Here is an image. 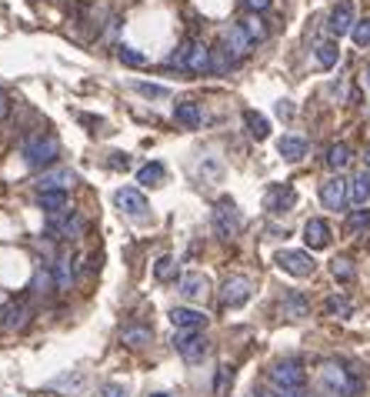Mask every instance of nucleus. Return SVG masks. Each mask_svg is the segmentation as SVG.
Here are the masks:
<instances>
[{
  "label": "nucleus",
  "mask_w": 370,
  "mask_h": 397,
  "mask_svg": "<svg viewBox=\"0 0 370 397\" xmlns=\"http://www.w3.org/2000/svg\"><path fill=\"white\" fill-rule=\"evenodd\" d=\"M174 347L177 354L184 357V361H204L210 351V341L204 337V334H197V331H180L174 337Z\"/></svg>",
  "instance_id": "obj_7"
},
{
  "label": "nucleus",
  "mask_w": 370,
  "mask_h": 397,
  "mask_svg": "<svg viewBox=\"0 0 370 397\" xmlns=\"http://www.w3.org/2000/svg\"><path fill=\"white\" fill-rule=\"evenodd\" d=\"M97 397H127V387H120V384H104L97 391Z\"/></svg>",
  "instance_id": "obj_41"
},
{
  "label": "nucleus",
  "mask_w": 370,
  "mask_h": 397,
  "mask_svg": "<svg viewBox=\"0 0 370 397\" xmlns=\"http://www.w3.org/2000/svg\"><path fill=\"white\" fill-rule=\"evenodd\" d=\"M244 124H247V131H251L254 141H263V137L271 134V121L257 111H244Z\"/></svg>",
  "instance_id": "obj_25"
},
{
  "label": "nucleus",
  "mask_w": 370,
  "mask_h": 397,
  "mask_svg": "<svg viewBox=\"0 0 370 397\" xmlns=\"http://www.w3.org/2000/svg\"><path fill=\"white\" fill-rule=\"evenodd\" d=\"M74 180H77L74 170L57 167V170H47V174L40 177V190H67V187H74Z\"/></svg>",
  "instance_id": "obj_19"
},
{
  "label": "nucleus",
  "mask_w": 370,
  "mask_h": 397,
  "mask_svg": "<svg viewBox=\"0 0 370 397\" xmlns=\"http://www.w3.org/2000/svg\"><path fill=\"white\" fill-rule=\"evenodd\" d=\"M234 64H237V60H234V57H230L227 50H224V47L210 50V70H214V74H227V70H230Z\"/></svg>",
  "instance_id": "obj_34"
},
{
  "label": "nucleus",
  "mask_w": 370,
  "mask_h": 397,
  "mask_svg": "<svg viewBox=\"0 0 370 397\" xmlns=\"http://www.w3.org/2000/svg\"><path fill=\"white\" fill-rule=\"evenodd\" d=\"M163 177H167L163 164H160V161H151V164H143L141 170H137V184H147V187H153V184H160Z\"/></svg>",
  "instance_id": "obj_28"
},
{
  "label": "nucleus",
  "mask_w": 370,
  "mask_h": 397,
  "mask_svg": "<svg viewBox=\"0 0 370 397\" xmlns=\"http://www.w3.org/2000/svg\"><path fill=\"white\" fill-rule=\"evenodd\" d=\"M37 204H40V210H47V214H64L67 190H40V194H37Z\"/></svg>",
  "instance_id": "obj_22"
},
{
  "label": "nucleus",
  "mask_w": 370,
  "mask_h": 397,
  "mask_svg": "<svg viewBox=\"0 0 370 397\" xmlns=\"http://www.w3.org/2000/svg\"><path fill=\"white\" fill-rule=\"evenodd\" d=\"M277 397H310L304 387H290V391H277Z\"/></svg>",
  "instance_id": "obj_44"
},
{
  "label": "nucleus",
  "mask_w": 370,
  "mask_h": 397,
  "mask_svg": "<svg viewBox=\"0 0 370 397\" xmlns=\"http://www.w3.org/2000/svg\"><path fill=\"white\" fill-rule=\"evenodd\" d=\"M330 274L337 277L340 284H347V281H354V264H350L347 257H337V261L330 264Z\"/></svg>",
  "instance_id": "obj_36"
},
{
  "label": "nucleus",
  "mask_w": 370,
  "mask_h": 397,
  "mask_svg": "<svg viewBox=\"0 0 370 397\" xmlns=\"http://www.w3.org/2000/svg\"><path fill=\"white\" fill-rule=\"evenodd\" d=\"M54 281H57V290H70V284H74V267H70L67 257L54 264Z\"/></svg>",
  "instance_id": "obj_30"
},
{
  "label": "nucleus",
  "mask_w": 370,
  "mask_h": 397,
  "mask_svg": "<svg viewBox=\"0 0 370 397\" xmlns=\"http://www.w3.org/2000/svg\"><path fill=\"white\" fill-rule=\"evenodd\" d=\"M174 121L180 127H200V104H194V100L174 104Z\"/></svg>",
  "instance_id": "obj_21"
},
{
  "label": "nucleus",
  "mask_w": 370,
  "mask_h": 397,
  "mask_svg": "<svg viewBox=\"0 0 370 397\" xmlns=\"http://www.w3.org/2000/svg\"><path fill=\"white\" fill-rule=\"evenodd\" d=\"M254 294V284L247 277H227L224 287H220V304L224 308H244Z\"/></svg>",
  "instance_id": "obj_8"
},
{
  "label": "nucleus",
  "mask_w": 370,
  "mask_h": 397,
  "mask_svg": "<svg viewBox=\"0 0 370 397\" xmlns=\"http://www.w3.org/2000/svg\"><path fill=\"white\" fill-rule=\"evenodd\" d=\"M11 114V100H7V94L0 90V117H7Z\"/></svg>",
  "instance_id": "obj_45"
},
{
  "label": "nucleus",
  "mask_w": 370,
  "mask_h": 397,
  "mask_svg": "<svg viewBox=\"0 0 370 397\" xmlns=\"http://www.w3.org/2000/svg\"><path fill=\"white\" fill-rule=\"evenodd\" d=\"M263 204H267V210H271V214H287V210L297 204V190L290 187V184H271V190H267Z\"/></svg>",
  "instance_id": "obj_14"
},
{
  "label": "nucleus",
  "mask_w": 370,
  "mask_h": 397,
  "mask_svg": "<svg viewBox=\"0 0 370 397\" xmlns=\"http://www.w3.org/2000/svg\"><path fill=\"white\" fill-rule=\"evenodd\" d=\"M370 231V210H354L347 217V234H360Z\"/></svg>",
  "instance_id": "obj_35"
},
{
  "label": "nucleus",
  "mask_w": 370,
  "mask_h": 397,
  "mask_svg": "<svg viewBox=\"0 0 370 397\" xmlns=\"http://www.w3.org/2000/svg\"><path fill=\"white\" fill-rule=\"evenodd\" d=\"M84 381H87L84 374H74V377H60V381H54L50 387H57V391H80V387H84Z\"/></svg>",
  "instance_id": "obj_40"
},
{
  "label": "nucleus",
  "mask_w": 370,
  "mask_h": 397,
  "mask_svg": "<svg viewBox=\"0 0 370 397\" xmlns=\"http://www.w3.org/2000/svg\"><path fill=\"white\" fill-rule=\"evenodd\" d=\"M340 60V50L334 40H324V44H317V64L320 67H334Z\"/></svg>",
  "instance_id": "obj_32"
},
{
  "label": "nucleus",
  "mask_w": 370,
  "mask_h": 397,
  "mask_svg": "<svg viewBox=\"0 0 370 397\" xmlns=\"http://www.w3.org/2000/svg\"><path fill=\"white\" fill-rule=\"evenodd\" d=\"M364 164H367V170H370V143L364 147Z\"/></svg>",
  "instance_id": "obj_46"
},
{
  "label": "nucleus",
  "mask_w": 370,
  "mask_h": 397,
  "mask_svg": "<svg viewBox=\"0 0 370 397\" xmlns=\"http://www.w3.org/2000/svg\"><path fill=\"white\" fill-rule=\"evenodd\" d=\"M350 143H344V141H337V143H330V151H327V164L334 167V170H344V167L350 164Z\"/></svg>",
  "instance_id": "obj_26"
},
{
  "label": "nucleus",
  "mask_w": 370,
  "mask_h": 397,
  "mask_svg": "<svg viewBox=\"0 0 370 397\" xmlns=\"http://www.w3.org/2000/svg\"><path fill=\"white\" fill-rule=\"evenodd\" d=\"M214 231L220 237H234L240 231V217H237V207H234V200L224 197L217 200V207H214Z\"/></svg>",
  "instance_id": "obj_11"
},
{
  "label": "nucleus",
  "mask_w": 370,
  "mask_h": 397,
  "mask_svg": "<svg viewBox=\"0 0 370 397\" xmlns=\"http://www.w3.org/2000/svg\"><path fill=\"white\" fill-rule=\"evenodd\" d=\"M240 27H244V31L251 33V40H254V44H261V40H267V23H263L261 17H257V13H254V17H244V21H240Z\"/></svg>",
  "instance_id": "obj_31"
},
{
  "label": "nucleus",
  "mask_w": 370,
  "mask_h": 397,
  "mask_svg": "<svg viewBox=\"0 0 370 397\" xmlns=\"http://www.w3.org/2000/svg\"><path fill=\"white\" fill-rule=\"evenodd\" d=\"M244 4H247L254 13H261V11H267V7H271V0H244Z\"/></svg>",
  "instance_id": "obj_43"
},
{
  "label": "nucleus",
  "mask_w": 370,
  "mask_h": 397,
  "mask_svg": "<svg viewBox=\"0 0 370 397\" xmlns=\"http://www.w3.org/2000/svg\"><path fill=\"white\" fill-rule=\"evenodd\" d=\"M364 84H367V87H370V64L364 67Z\"/></svg>",
  "instance_id": "obj_47"
},
{
  "label": "nucleus",
  "mask_w": 370,
  "mask_h": 397,
  "mask_svg": "<svg viewBox=\"0 0 370 397\" xmlns=\"http://www.w3.org/2000/svg\"><path fill=\"white\" fill-rule=\"evenodd\" d=\"M23 324H27V308L23 304H7L4 308V327L7 331H21Z\"/></svg>",
  "instance_id": "obj_29"
},
{
  "label": "nucleus",
  "mask_w": 370,
  "mask_h": 397,
  "mask_svg": "<svg viewBox=\"0 0 370 397\" xmlns=\"http://www.w3.org/2000/svg\"><path fill=\"white\" fill-rule=\"evenodd\" d=\"M153 274H157V281H174L177 277V261L174 257H160L157 267H153Z\"/></svg>",
  "instance_id": "obj_37"
},
{
  "label": "nucleus",
  "mask_w": 370,
  "mask_h": 397,
  "mask_svg": "<svg viewBox=\"0 0 370 397\" xmlns=\"http://www.w3.org/2000/svg\"><path fill=\"white\" fill-rule=\"evenodd\" d=\"M347 200H350V180H344V177H327L324 184H320V204L327 210H340Z\"/></svg>",
  "instance_id": "obj_9"
},
{
  "label": "nucleus",
  "mask_w": 370,
  "mask_h": 397,
  "mask_svg": "<svg viewBox=\"0 0 370 397\" xmlns=\"http://www.w3.org/2000/svg\"><path fill=\"white\" fill-rule=\"evenodd\" d=\"M327 27H330L334 37H344V33L354 31V27H357V11H354V4H350V0H340L337 7L330 11V17H327Z\"/></svg>",
  "instance_id": "obj_12"
},
{
  "label": "nucleus",
  "mask_w": 370,
  "mask_h": 397,
  "mask_svg": "<svg viewBox=\"0 0 370 397\" xmlns=\"http://www.w3.org/2000/svg\"><path fill=\"white\" fill-rule=\"evenodd\" d=\"M114 204H117L127 217H134V221H143V217H147V210H151L147 197H143L137 187H120L117 194H114Z\"/></svg>",
  "instance_id": "obj_10"
},
{
  "label": "nucleus",
  "mask_w": 370,
  "mask_h": 397,
  "mask_svg": "<svg viewBox=\"0 0 370 397\" xmlns=\"http://www.w3.org/2000/svg\"><path fill=\"white\" fill-rule=\"evenodd\" d=\"M254 397H277V394H271V391H257Z\"/></svg>",
  "instance_id": "obj_48"
},
{
  "label": "nucleus",
  "mask_w": 370,
  "mask_h": 397,
  "mask_svg": "<svg viewBox=\"0 0 370 397\" xmlns=\"http://www.w3.org/2000/svg\"><path fill=\"white\" fill-rule=\"evenodd\" d=\"M277 151H281L283 161H304L307 157V141L304 137H297V134H287V137H281Z\"/></svg>",
  "instance_id": "obj_20"
},
{
  "label": "nucleus",
  "mask_w": 370,
  "mask_h": 397,
  "mask_svg": "<svg viewBox=\"0 0 370 397\" xmlns=\"http://www.w3.org/2000/svg\"><path fill=\"white\" fill-rule=\"evenodd\" d=\"M151 337H153L151 327H137V324H131V327H124V331H120V341L127 344V347H134V351H137V347H147Z\"/></svg>",
  "instance_id": "obj_23"
},
{
  "label": "nucleus",
  "mask_w": 370,
  "mask_h": 397,
  "mask_svg": "<svg viewBox=\"0 0 370 397\" xmlns=\"http://www.w3.org/2000/svg\"><path fill=\"white\" fill-rule=\"evenodd\" d=\"M210 290V281L204 274H197V271H190V274L180 277V294H184L187 300H204Z\"/></svg>",
  "instance_id": "obj_17"
},
{
  "label": "nucleus",
  "mask_w": 370,
  "mask_h": 397,
  "mask_svg": "<svg viewBox=\"0 0 370 397\" xmlns=\"http://www.w3.org/2000/svg\"><path fill=\"white\" fill-rule=\"evenodd\" d=\"M354 44L357 47H370V17H364V21H357V27H354Z\"/></svg>",
  "instance_id": "obj_39"
},
{
  "label": "nucleus",
  "mask_w": 370,
  "mask_h": 397,
  "mask_svg": "<svg viewBox=\"0 0 370 397\" xmlns=\"http://www.w3.org/2000/svg\"><path fill=\"white\" fill-rule=\"evenodd\" d=\"M134 90H137V94H143V97H170V90L167 87H160V84H143V80H137V84H134Z\"/></svg>",
  "instance_id": "obj_38"
},
{
  "label": "nucleus",
  "mask_w": 370,
  "mask_h": 397,
  "mask_svg": "<svg viewBox=\"0 0 370 397\" xmlns=\"http://www.w3.org/2000/svg\"><path fill=\"white\" fill-rule=\"evenodd\" d=\"M220 40H224V50H227L230 57H234V60H240V57H247L251 54V47H254V40H251V33L244 31V27H240V23H234V27H227V31H224V37H220Z\"/></svg>",
  "instance_id": "obj_13"
},
{
  "label": "nucleus",
  "mask_w": 370,
  "mask_h": 397,
  "mask_svg": "<svg viewBox=\"0 0 370 397\" xmlns=\"http://www.w3.org/2000/svg\"><path fill=\"white\" fill-rule=\"evenodd\" d=\"M350 200L354 204H367L370 200V170H360V174L350 177Z\"/></svg>",
  "instance_id": "obj_24"
},
{
  "label": "nucleus",
  "mask_w": 370,
  "mask_h": 397,
  "mask_svg": "<svg viewBox=\"0 0 370 397\" xmlns=\"http://www.w3.org/2000/svg\"><path fill=\"white\" fill-rule=\"evenodd\" d=\"M330 227H327V221H320V217H310V221L304 224V244L310 247V251H324V247H330Z\"/></svg>",
  "instance_id": "obj_15"
},
{
  "label": "nucleus",
  "mask_w": 370,
  "mask_h": 397,
  "mask_svg": "<svg viewBox=\"0 0 370 397\" xmlns=\"http://www.w3.org/2000/svg\"><path fill=\"white\" fill-rule=\"evenodd\" d=\"M324 310L330 317H350V314H354V304H350V298H344V294H330V298L324 300Z\"/></svg>",
  "instance_id": "obj_27"
},
{
  "label": "nucleus",
  "mask_w": 370,
  "mask_h": 397,
  "mask_svg": "<svg viewBox=\"0 0 370 397\" xmlns=\"http://www.w3.org/2000/svg\"><path fill=\"white\" fill-rule=\"evenodd\" d=\"M110 167H117V170H127V167H131V157H127V154H110Z\"/></svg>",
  "instance_id": "obj_42"
},
{
  "label": "nucleus",
  "mask_w": 370,
  "mask_h": 397,
  "mask_svg": "<svg viewBox=\"0 0 370 397\" xmlns=\"http://www.w3.org/2000/svg\"><path fill=\"white\" fill-rule=\"evenodd\" d=\"M277 267L281 271H287V274H294V277H310L317 271V261L307 251H277Z\"/></svg>",
  "instance_id": "obj_6"
},
{
  "label": "nucleus",
  "mask_w": 370,
  "mask_h": 397,
  "mask_svg": "<svg viewBox=\"0 0 370 397\" xmlns=\"http://www.w3.org/2000/svg\"><path fill=\"white\" fill-rule=\"evenodd\" d=\"M151 397H170V394H151Z\"/></svg>",
  "instance_id": "obj_49"
},
{
  "label": "nucleus",
  "mask_w": 370,
  "mask_h": 397,
  "mask_svg": "<svg viewBox=\"0 0 370 397\" xmlns=\"http://www.w3.org/2000/svg\"><path fill=\"white\" fill-rule=\"evenodd\" d=\"M281 310H283V317H290V320H300L310 314V300L300 294V290H287L281 300Z\"/></svg>",
  "instance_id": "obj_18"
},
{
  "label": "nucleus",
  "mask_w": 370,
  "mask_h": 397,
  "mask_svg": "<svg viewBox=\"0 0 370 397\" xmlns=\"http://www.w3.org/2000/svg\"><path fill=\"white\" fill-rule=\"evenodd\" d=\"M47 234H50L54 241H74V237L84 234V217H77V214H70V210H64V214H50Z\"/></svg>",
  "instance_id": "obj_5"
},
{
  "label": "nucleus",
  "mask_w": 370,
  "mask_h": 397,
  "mask_svg": "<svg viewBox=\"0 0 370 397\" xmlns=\"http://www.w3.org/2000/svg\"><path fill=\"white\" fill-rule=\"evenodd\" d=\"M167 64L177 67V70H187V74H207L210 70V50L204 44H197V40H184V44L170 54Z\"/></svg>",
  "instance_id": "obj_2"
},
{
  "label": "nucleus",
  "mask_w": 370,
  "mask_h": 397,
  "mask_svg": "<svg viewBox=\"0 0 370 397\" xmlns=\"http://www.w3.org/2000/svg\"><path fill=\"white\" fill-rule=\"evenodd\" d=\"M350 377H354V371H347L337 361H327L320 367V377H317V391H320V397H347Z\"/></svg>",
  "instance_id": "obj_3"
},
{
  "label": "nucleus",
  "mask_w": 370,
  "mask_h": 397,
  "mask_svg": "<svg viewBox=\"0 0 370 397\" xmlns=\"http://www.w3.org/2000/svg\"><path fill=\"white\" fill-rule=\"evenodd\" d=\"M307 374H304V364L300 361H277L271 367V384L277 391H290V387H304Z\"/></svg>",
  "instance_id": "obj_4"
},
{
  "label": "nucleus",
  "mask_w": 370,
  "mask_h": 397,
  "mask_svg": "<svg viewBox=\"0 0 370 397\" xmlns=\"http://www.w3.org/2000/svg\"><path fill=\"white\" fill-rule=\"evenodd\" d=\"M21 154L31 167H47L60 157V141H57L54 134H31V137L23 141Z\"/></svg>",
  "instance_id": "obj_1"
},
{
  "label": "nucleus",
  "mask_w": 370,
  "mask_h": 397,
  "mask_svg": "<svg viewBox=\"0 0 370 397\" xmlns=\"http://www.w3.org/2000/svg\"><path fill=\"white\" fill-rule=\"evenodd\" d=\"M170 324H174L177 331H200L207 324V314L194 308H174L170 310Z\"/></svg>",
  "instance_id": "obj_16"
},
{
  "label": "nucleus",
  "mask_w": 370,
  "mask_h": 397,
  "mask_svg": "<svg viewBox=\"0 0 370 397\" xmlns=\"http://www.w3.org/2000/svg\"><path fill=\"white\" fill-rule=\"evenodd\" d=\"M117 60H120L124 67H147V57H143L141 50L127 47V44H120V47H117Z\"/></svg>",
  "instance_id": "obj_33"
}]
</instances>
